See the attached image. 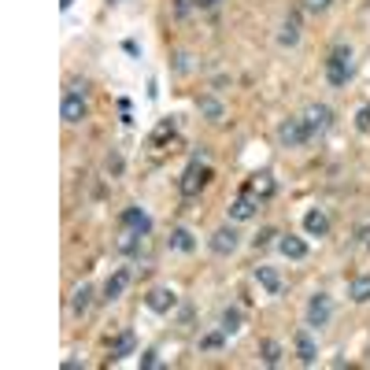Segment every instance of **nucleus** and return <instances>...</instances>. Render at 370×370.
Wrapping results in <instances>:
<instances>
[{
    "label": "nucleus",
    "instance_id": "obj_12",
    "mask_svg": "<svg viewBox=\"0 0 370 370\" xmlns=\"http://www.w3.org/2000/svg\"><path fill=\"white\" fill-rule=\"evenodd\" d=\"M303 233L308 237H326L330 233V215L323 212V207H311V212L303 215Z\"/></svg>",
    "mask_w": 370,
    "mask_h": 370
},
{
    "label": "nucleus",
    "instance_id": "obj_14",
    "mask_svg": "<svg viewBox=\"0 0 370 370\" xmlns=\"http://www.w3.org/2000/svg\"><path fill=\"white\" fill-rule=\"evenodd\" d=\"M296 359H300L303 366H311V363L318 359V348H315V337H311V326L296 333Z\"/></svg>",
    "mask_w": 370,
    "mask_h": 370
},
{
    "label": "nucleus",
    "instance_id": "obj_34",
    "mask_svg": "<svg viewBox=\"0 0 370 370\" xmlns=\"http://www.w3.org/2000/svg\"><path fill=\"white\" fill-rule=\"evenodd\" d=\"M59 4H63V8H71V4H74V0H59Z\"/></svg>",
    "mask_w": 370,
    "mask_h": 370
},
{
    "label": "nucleus",
    "instance_id": "obj_33",
    "mask_svg": "<svg viewBox=\"0 0 370 370\" xmlns=\"http://www.w3.org/2000/svg\"><path fill=\"white\" fill-rule=\"evenodd\" d=\"M197 4H200V8H215V4H219V0H197Z\"/></svg>",
    "mask_w": 370,
    "mask_h": 370
},
{
    "label": "nucleus",
    "instance_id": "obj_5",
    "mask_svg": "<svg viewBox=\"0 0 370 370\" xmlns=\"http://www.w3.org/2000/svg\"><path fill=\"white\" fill-rule=\"evenodd\" d=\"M330 318H333V296L330 293H315L308 300V308H303V323H308L311 330H323V326H330Z\"/></svg>",
    "mask_w": 370,
    "mask_h": 370
},
{
    "label": "nucleus",
    "instance_id": "obj_1",
    "mask_svg": "<svg viewBox=\"0 0 370 370\" xmlns=\"http://www.w3.org/2000/svg\"><path fill=\"white\" fill-rule=\"evenodd\" d=\"M352 74H356V63H352V48L348 45H337L333 52L326 56V82L333 89H341L352 82Z\"/></svg>",
    "mask_w": 370,
    "mask_h": 370
},
{
    "label": "nucleus",
    "instance_id": "obj_26",
    "mask_svg": "<svg viewBox=\"0 0 370 370\" xmlns=\"http://www.w3.org/2000/svg\"><path fill=\"white\" fill-rule=\"evenodd\" d=\"M141 241H144L141 233H134V230H126V237L119 241V252H126V255H134V252L141 248Z\"/></svg>",
    "mask_w": 370,
    "mask_h": 370
},
{
    "label": "nucleus",
    "instance_id": "obj_31",
    "mask_svg": "<svg viewBox=\"0 0 370 370\" xmlns=\"http://www.w3.org/2000/svg\"><path fill=\"white\" fill-rule=\"evenodd\" d=\"M141 366H144V370H156V366H159V352H156V348H149V352L141 356Z\"/></svg>",
    "mask_w": 370,
    "mask_h": 370
},
{
    "label": "nucleus",
    "instance_id": "obj_22",
    "mask_svg": "<svg viewBox=\"0 0 370 370\" xmlns=\"http://www.w3.org/2000/svg\"><path fill=\"white\" fill-rule=\"evenodd\" d=\"M348 296L356 303H370V274H359L348 282Z\"/></svg>",
    "mask_w": 370,
    "mask_h": 370
},
{
    "label": "nucleus",
    "instance_id": "obj_16",
    "mask_svg": "<svg viewBox=\"0 0 370 370\" xmlns=\"http://www.w3.org/2000/svg\"><path fill=\"white\" fill-rule=\"evenodd\" d=\"M248 189H252L260 200H270V197L278 192V182H274V174H270V170H260V174H252Z\"/></svg>",
    "mask_w": 370,
    "mask_h": 370
},
{
    "label": "nucleus",
    "instance_id": "obj_28",
    "mask_svg": "<svg viewBox=\"0 0 370 370\" xmlns=\"http://www.w3.org/2000/svg\"><path fill=\"white\" fill-rule=\"evenodd\" d=\"M222 337H226V333H207V337H200V352H215V348H222Z\"/></svg>",
    "mask_w": 370,
    "mask_h": 370
},
{
    "label": "nucleus",
    "instance_id": "obj_6",
    "mask_svg": "<svg viewBox=\"0 0 370 370\" xmlns=\"http://www.w3.org/2000/svg\"><path fill=\"white\" fill-rule=\"evenodd\" d=\"M260 197H255V192L252 189H245V192H241V197L226 207V215H230V222H252L255 215H260Z\"/></svg>",
    "mask_w": 370,
    "mask_h": 370
},
{
    "label": "nucleus",
    "instance_id": "obj_7",
    "mask_svg": "<svg viewBox=\"0 0 370 370\" xmlns=\"http://www.w3.org/2000/svg\"><path fill=\"white\" fill-rule=\"evenodd\" d=\"M144 308L156 311V315H170L178 308V293H174L170 285H156V289H149V296H144Z\"/></svg>",
    "mask_w": 370,
    "mask_h": 370
},
{
    "label": "nucleus",
    "instance_id": "obj_32",
    "mask_svg": "<svg viewBox=\"0 0 370 370\" xmlns=\"http://www.w3.org/2000/svg\"><path fill=\"white\" fill-rule=\"evenodd\" d=\"M303 4H308V11H326L333 0H303Z\"/></svg>",
    "mask_w": 370,
    "mask_h": 370
},
{
    "label": "nucleus",
    "instance_id": "obj_2",
    "mask_svg": "<svg viewBox=\"0 0 370 370\" xmlns=\"http://www.w3.org/2000/svg\"><path fill=\"white\" fill-rule=\"evenodd\" d=\"M207 182H212V167H207L200 156H192L189 167L182 170V178H178V192H182L185 200H192V197H200V189H204Z\"/></svg>",
    "mask_w": 370,
    "mask_h": 370
},
{
    "label": "nucleus",
    "instance_id": "obj_27",
    "mask_svg": "<svg viewBox=\"0 0 370 370\" xmlns=\"http://www.w3.org/2000/svg\"><path fill=\"white\" fill-rule=\"evenodd\" d=\"M274 237H278V230H274V226H263L260 233L252 237V245H255V248H267V245H270V241H274Z\"/></svg>",
    "mask_w": 370,
    "mask_h": 370
},
{
    "label": "nucleus",
    "instance_id": "obj_20",
    "mask_svg": "<svg viewBox=\"0 0 370 370\" xmlns=\"http://www.w3.org/2000/svg\"><path fill=\"white\" fill-rule=\"evenodd\" d=\"M241 326H245V311H241V308H222V315H219V330L226 333V337H233Z\"/></svg>",
    "mask_w": 370,
    "mask_h": 370
},
{
    "label": "nucleus",
    "instance_id": "obj_13",
    "mask_svg": "<svg viewBox=\"0 0 370 370\" xmlns=\"http://www.w3.org/2000/svg\"><path fill=\"white\" fill-rule=\"evenodd\" d=\"M134 348H137V337L126 330V333H119L115 341H111V348H108V359L111 363H119V359H126V356H134Z\"/></svg>",
    "mask_w": 370,
    "mask_h": 370
},
{
    "label": "nucleus",
    "instance_id": "obj_25",
    "mask_svg": "<svg viewBox=\"0 0 370 370\" xmlns=\"http://www.w3.org/2000/svg\"><path fill=\"white\" fill-rule=\"evenodd\" d=\"M260 352H263V363H267V366H278V363H282V345H278V341H263Z\"/></svg>",
    "mask_w": 370,
    "mask_h": 370
},
{
    "label": "nucleus",
    "instance_id": "obj_21",
    "mask_svg": "<svg viewBox=\"0 0 370 370\" xmlns=\"http://www.w3.org/2000/svg\"><path fill=\"white\" fill-rule=\"evenodd\" d=\"M89 303H93V285L82 282V285L74 289V296H71V311H74V315H86Z\"/></svg>",
    "mask_w": 370,
    "mask_h": 370
},
{
    "label": "nucleus",
    "instance_id": "obj_24",
    "mask_svg": "<svg viewBox=\"0 0 370 370\" xmlns=\"http://www.w3.org/2000/svg\"><path fill=\"white\" fill-rule=\"evenodd\" d=\"M174 130H178V122H174V119H159V126L152 130V144H163L167 137H174Z\"/></svg>",
    "mask_w": 370,
    "mask_h": 370
},
{
    "label": "nucleus",
    "instance_id": "obj_17",
    "mask_svg": "<svg viewBox=\"0 0 370 370\" xmlns=\"http://www.w3.org/2000/svg\"><path fill=\"white\" fill-rule=\"evenodd\" d=\"M197 111H200L207 122H222V119H226V104H222L219 96H200V100H197Z\"/></svg>",
    "mask_w": 370,
    "mask_h": 370
},
{
    "label": "nucleus",
    "instance_id": "obj_3",
    "mask_svg": "<svg viewBox=\"0 0 370 370\" xmlns=\"http://www.w3.org/2000/svg\"><path fill=\"white\" fill-rule=\"evenodd\" d=\"M300 119H303V126H308L311 141H318L323 134H330V126H333V108L330 104H308L300 111Z\"/></svg>",
    "mask_w": 370,
    "mask_h": 370
},
{
    "label": "nucleus",
    "instance_id": "obj_10",
    "mask_svg": "<svg viewBox=\"0 0 370 370\" xmlns=\"http://www.w3.org/2000/svg\"><path fill=\"white\" fill-rule=\"evenodd\" d=\"M122 226L134 230V233H141V237H149L152 233V215L144 212L141 204H130V207H122Z\"/></svg>",
    "mask_w": 370,
    "mask_h": 370
},
{
    "label": "nucleus",
    "instance_id": "obj_9",
    "mask_svg": "<svg viewBox=\"0 0 370 370\" xmlns=\"http://www.w3.org/2000/svg\"><path fill=\"white\" fill-rule=\"evenodd\" d=\"M86 115H89V108H86V96L71 89L67 96H63V104H59V119L67 122V126H74V122H82Z\"/></svg>",
    "mask_w": 370,
    "mask_h": 370
},
{
    "label": "nucleus",
    "instance_id": "obj_8",
    "mask_svg": "<svg viewBox=\"0 0 370 370\" xmlns=\"http://www.w3.org/2000/svg\"><path fill=\"white\" fill-rule=\"evenodd\" d=\"M207 248H212L215 255H233L241 248V233L233 226H219L212 237H207Z\"/></svg>",
    "mask_w": 370,
    "mask_h": 370
},
{
    "label": "nucleus",
    "instance_id": "obj_29",
    "mask_svg": "<svg viewBox=\"0 0 370 370\" xmlns=\"http://www.w3.org/2000/svg\"><path fill=\"white\" fill-rule=\"evenodd\" d=\"M356 130H363V134L370 130V104H363V108L356 111Z\"/></svg>",
    "mask_w": 370,
    "mask_h": 370
},
{
    "label": "nucleus",
    "instance_id": "obj_18",
    "mask_svg": "<svg viewBox=\"0 0 370 370\" xmlns=\"http://www.w3.org/2000/svg\"><path fill=\"white\" fill-rule=\"evenodd\" d=\"M278 45L282 48H296L300 45V19L296 15H289V19L278 26Z\"/></svg>",
    "mask_w": 370,
    "mask_h": 370
},
{
    "label": "nucleus",
    "instance_id": "obj_23",
    "mask_svg": "<svg viewBox=\"0 0 370 370\" xmlns=\"http://www.w3.org/2000/svg\"><path fill=\"white\" fill-rule=\"evenodd\" d=\"M167 245H170L174 252H192V248H197V241H192V233H189L185 226H178V230L170 233V241H167Z\"/></svg>",
    "mask_w": 370,
    "mask_h": 370
},
{
    "label": "nucleus",
    "instance_id": "obj_19",
    "mask_svg": "<svg viewBox=\"0 0 370 370\" xmlns=\"http://www.w3.org/2000/svg\"><path fill=\"white\" fill-rule=\"evenodd\" d=\"M255 282H260L263 293H270V296L282 293V274H278L274 267H255Z\"/></svg>",
    "mask_w": 370,
    "mask_h": 370
},
{
    "label": "nucleus",
    "instance_id": "obj_30",
    "mask_svg": "<svg viewBox=\"0 0 370 370\" xmlns=\"http://www.w3.org/2000/svg\"><path fill=\"white\" fill-rule=\"evenodd\" d=\"M192 8H200L197 0H174V15H178V19H185V15H189Z\"/></svg>",
    "mask_w": 370,
    "mask_h": 370
},
{
    "label": "nucleus",
    "instance_id": "obj_4",
    "mask_svg": "<svg viewBox=\"0 0 370 370\" xmlns=\"http://www.w3.org/2000/svg\"><path fill=\"white\" fill-rule=\"evenodd\" d=\"M308 141H311V134H308V126H303L300 115H289V119L278 122V144L282 149H303Z\"/></svg>",
    "mask_w": 370,
    "mask_h": 370
},
{
    "label": "nucleus",
    "instance_id": "obj_11",
    "mask_svg": "<svg viewBox=\"0 0 370 370\" xmlns=\"http://www.w3.org/2000/svg\"><path fill=\"white\" fill-rule=\"evenodd\" d=\"M130 278H134V270H130V267H119L115 274L104 282V300H108V303H111V300H119L126 289H130Z\"/></svg>",
    "mask_w": 370,
    "mask_h": 370
},
{
    "label": "nucleus",
    "instance_id": "obj_15",
    "mask_svg": "<svg viewBox=\"0 0 370 370\" xmlns=\"http://www.w3.org/2000/svg\"><path fill=\"white\" fill-rule=\"evenodd\" d=\"M278 252L285 255V260H308V245H303L300 237H293V233H278Z\"/></svg>",
    "mask_w": 370,
    "mask_h": 370
}]
</instances>
